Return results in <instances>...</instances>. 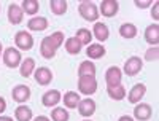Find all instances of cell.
<instances>
[{
    "mask_svg": "<svg viewBox=\"0 0 159 121\" xmlns=\"http://www.w3.org/2000/svg\"><path fill=\"white\" fill-rule=\"evenodd\" d=\"M151 116H153L151 105H148V104H135L134 119H137V121H148Z\"/></svg>",
    "mask_w": 159,
    "mask_h": 121,
    "instance_id": "13",
    "label": "cell"
},
{
    "mask_svg": "<svg viewBox=\"0 0 159 121\" xmlns=\"http://www.w3.org/2000/svg\"><path fill=\"white\" fill-rule=\"evenodd\" d=\"M134 3H135L137 8H147V7H150L153 2H151V0H147V2H140V0H135Z\"/></svg>",
    "mask_w": 159,
    "mask_h": 121,
    "instance_id": "33",
    "label": "cell"
},
{
    "mask_svg": "<svg viewBox=\"0 0 159 121\" xmlns=\"http://www.w3.org/2000/svg\"><path fill=\"white\" fill-rule=\"evenodd\" d=\"M67 8H69V3L65 2V0H51L49 2V10L52 11V15H56V16L65 15Z\"/></svg>",
    "mask_w": 159,
    "mask_h": 121,
    "instance_id": "24",
    "label": "cell"
},
{
    "mask_svg": "<svg viewBox=\"0 0 159 121\" xmlns=\"http://www.w3.org/2000/svg\"><path fill=\"white\" fill-rule=\"evenodd\" d=\"M34 121H51V119H49L48 116H43V115H42V116H37Z\"/></svg>",
    "mask_w": 159,
    "mask_h": 121,
    "instance_id": "36",
    "label": "cell"
},
{
    "mask_svg": "<svg viewBox=\"0 0 159 121\" xmlns=\"http://www.w3.org/2000/svg\"><path fill=\"white\" fill-rule=\"evenodd\" d=\"M21 8H22V11L25 13V15L34 16L35 13H38V10H40V2L38 0H22Z\"/></svg>",
    "mask_w": 159,
    "mask_h": 121,
    "instance_id": "28",
    "label": "cell"
},
{
    "mask_svg": "<svg viewBox=\"0 0 159 121\" xmlns=\"http://www.w3.org/2000/svg\"><path fill=\"white\" fill-rule=\"evenodd\" d=\"M78 77H96V65L94 62H91L89 59L88 61H83L78 67Z\"/></svg>",
    "mask_w": 159,
    "mask_h": 121,
    "instance_id": "25",
    "label": "cell"
},
{
    "mask_svg": "<svg viewBox=\"0 0 159 121\" xmlns=\"http://www.w3.org/2000/svg\"><path fill=\"white\" fill-rule=\"evenodd\" d=\"M75 38L80 42V45H91V40H92V34H91V30L89 29H84V27H81V29H78L76 30V35H75Z\"/></svg>",
    "mask_w": 159,
    "mask_h": 121,
    "instance_id": "29",
    "label": "cell"
},
{
    "mask_svg": "<svg viewBox=\"0 0 159 121\" xmlns=\"http://www.w3.org/2000/svg\"><path fill=\"white\" fill-rule=\"evenodd\" d=\"M118 32H119V35H121L123 38H127V40L135 38L137 34H139L135 24H132V22H124V24H121V26H119V30H118Z\"/></svg>",
    "mask_w": 159,
    "mask_h": 121,
    "instance_id": "20",
    "label": "cell"
},
{
    "mask_svg": "<svg viewBox=\"0 0 159 121\" xmlns=\"http://www.w3.org/2000/svg\"><path fill=\"white\" fill-rule=\"evenodd\" d=\"M78 13L84 21H89V22H97V19H99V8L94 2H89V0L80 2Z\"/></svg>",
    "mask_w": 159,
    "mask_h": 121,
    "instance_id": "2",
    "label": "cell"
},
{
    "mask_svg": "<svg viewBox=\"0 0 159 121\" xmlns=\"http://www.w3.org/2000/svg\"><path fill=\"white\" fill-rule=\"evenodd\" d=\"M61 45H64V32L57 30L42 40V43H40V54L45 59H52L56 56Z\"/></svg>",
    "mask_w": 159,
    "mask_h": 121,
    "instance_id": "1",
    "label": "cell"
},
{
    "mask_svg": "<svg viewBox=\"0 0 159 121\" xmlns=\"http://www.w3.org/2000/svg\"><path fill=\"white\" fill-rule=\"evenodd\" d=\"M84 121H89V119H84Z\"/></svg>",
    "mask_w": 159,
    "mask_h": 121,
    "instance_id": "39",
    "label": "cell"
},
{
    "mask_svg": "<svg viewBox=\"0 0 159 121\" xmlns=\"http://www.w3.org/2000/svg\"><path fill=\"white\" fill-rule=\"evenodd\" d=\"M107 94L110 96V99H113V100H123L126 97V88L123 85L107 86Z\"/></svg>",
    "mask_w": 159,
    "mask_h": 121,
    "instance_id": "26",
    "label": "cell"
},
{
    "mask_svg": "<svg viewBox=\"0 0 159 121\" xmlns=\"http://www.w3.org/2000/svg\"><path fill=\"white\" fill-rule=\"evenodd\" d=\"M27 27L32 32H42L48 29V19L43 16H34L32 19L27 21Z\"/></svg>",
    "mask_w": 159,
    "mask_h": 121,
    "instance_id": "17",
    "label": "cell"
},
{
    "mask_svg": "<svg viewBox=\"0 0 159 121\" xmlns=\"http://www.w3.org/2000/svg\"><path fill=\"white\" fill-rule=\"evenodd\" d=\"M3 56V45H2V42H0V58Z\"/></svg>",
    "mask_w": 159,
    "mask_h": 121,
    "instance_id": "38",
    "label": "cell"
},
{
    "mask_svg": "<svg viewBox=\"0 0 159 121\" xmlns=\"http://www.w3.org/2000/svg\"><path fill=\"white\" fill-rule=\"evenodd\" d=\"M64 107L65 109H76L80 100H81V97H80V94L75 92V91H67L64 94Z\"/></svg>",
    "mask_w": 159,
    "mask_h": 121,
    "instance_id": "21",
    "label": "cell"
},
{
    "mask_svg": "<svg viewBox=\"0 0 159 121\" xmlns=\"http://www.w3.org/2000/svg\"><path fill=\"white\" fill-rule=\"evenodd\" d=\"M78 91L83 96H92L97 91L96 77H78Z\"/></svg>",
    "mask_w": 159,
    "mask_h": 121,
    "instance_id": "3",
    "label": "cell"
},
{
    "mask_svg": "<svg viewBox=\"0 0 159 121\" xmlns=\"http://www.w3.org/2000/svg\"><path fill=\"white\" fill-rule=\"evenodd\" d=\"M0 121H13L11 116H0Z\"/></svg>",
    "mask_w": 159,
    "mask_h": 121,
    "instance_id": "37",
    "label": "cell"
},
{
    "mask_svg": "<svg viewBox=\"0 0 159 121\" xmlns=\"http://www.w3.org/2000/svg\"><path fill=\"white\" fill-rule=\"evenodd\" d=\"M69 110L64 107H56L51 110V119L52 121H69Z\"/></svg>",
    "mask_w": 159,
    "mask_h": 121,
    "instance_id": "30",
    "label": "cell"
},
{
    "mask_svg": "<svg viewBox=\"0 0 159 121\" xmlns=\"http://www.w3.org/2000/svg\"><path fill=\"white\" fill-rule=\"evenodd\" d=\"M15 118H16V121H32V118H34L32 109L21 104L19 107L15 109Z\"/></svg>",
    "mask_w": 159,
    "mask_h": 121,
    "instance_id": "23",
    "label": "cell"
},
{
    "mask_svg": "<svg viewBox=\"0 0 159 121\" xmlns=\"http://www.w3.org/2000/svg\"><path fill=\"white\" fill-rule=\"evenodd\" d=\"M145 94H147V86H145L143 83H137V85L132 86L130 91L127 92V100L135 105V104H139L143 99Z\"/></svg>",
    "mask_w": 159,
    "mask_h": 121,
    "instance_id": "11",
    "label": "cell"
},
{
    "mask_svg": "<svg viewBox=\"0 0 159 121\" xmlns=\"http://www.w3.org/2000/svg\"><path fill=\"white\" fill-rule=\"evenodd\" d=\"M64 46H65V51L69 53V54H72V56H75V54H80L81 53V45H80V42L75 38V37H70V38H67L65 40V43H64Z\"/></svg>",
    "mask_w": 159,
    "mask_h": 121,
    "instance_id": "27",
    "label": "cell"
},
{
    "mask_svg": "<svg viewBox=\"0 0 159 121\" xmlns=\"http://www.w3.org/2000/svg\"><path fill=\"white\" fill-rule=\"evenodd\" d=\"M145 42L151 46H156L159 43V26L154 22V24H150L147 29H145Z\"/></svg>",
    "mask_w": 159,
    "mask_h": 121,
    "instance_id": "16",
    "label": "cell"
},
{
    "mask_svg": "<svg viewBox=\"0 0 159 121\" xmlns=\"http://www.w3.org/2000/svg\"><path fill=\"white\" fill-rule=\"evenodd\" d=\"M118 11H119V3L116 0H103L99 8V15L102 13V16H105V18H113V16H116Z\"/></svg>",
    "mask_w": 159,
    "mask_h": 121,
    "instance_id": "10",
    "label": "cell"
},
{
    "mask_svg": "<svg viewBox=\"0 0 159 121\" xmlns=\"http://www.w3.org/2000/svg\"><path fill=\"white\" fill-rule=\"evenodd\" d=\"M34 72H35V59L25 58V59L21 62V65H19V73H21V77L29 78Z\"/></svg>",
    "mask_w": 159,
    "mask_h": 121,
    "instance_id": "22",
    "label": "cell"
},
{
    "mask_svg": "<svg viewBox=\"0 0 159 121\" xmlns=\"http://www.w3.org/2000/svg\"><path fill=\"white\" fill-rule=\"evenodd\" d=\"M78 113L81 115L83 118H91L92 115L96 113V102L92 100L91 97H86V99H81L78 104Z\"/></svg>",
    "mask_w": 159,
    "mask_h": 121,
    "instance_id": "8",
    "label": "cell"
},
{
    "mask_svg": "<svg viewBox=\"0 0 159 121\" xmlns=\"http://www.w3.org/2000/svg\"><path fill=\"white\" fill-rule=\"evenodd\" d=\"M142 67H143V61H142L139 56H132V58H129V59L124 62L123 72H124L127 77H135L137 73H140Z\"/></svg>",
    "mask_w": 159,
    "mask_h": 121,
    "instance_id": "6",
    "label": "cell"
},
{
    "mask_svg": "<svg viewBox=\"0 0 159 121\" xmlns=\"http://www.w3.org/2000/svg\"><path fill=\"white\" fill-rule=\"evenodd\" d=\"M5 110H7V100H5L2 96H0V115H2Z\"/></svg>",
    "mask_w": 159,
    "mask_h": 121,
    "instance_id": "34",
    "label": "cell"
},
{
    "mask_svg": "<svg viewBox=\"0 0 159 121\" xmlns=\"http://www.w3.org/2000/svg\"><path fill=\"white\" fill-rule=\"evenodd\" d=\"M11 97L15 102L18 104H24V102H27L30 99V88L29 86H25V85H18L13 88L11 91Z\"/></svg>",
    "mask_w": 159,
    "mask_h": 121,
    "instance_id": "7",
    "label": "cell"
},
{
    "mask_svg": "<svg viewBox=\"0 0 159 121\" xmlns=\"http://www.w3.org/2000/svg\"><path fill=\"white\" fill-rule=\"evenodd\" d=\"M2 59H3V64H5L7 67H10V69H16V67H19L21 62H22L21 51L16 49V48H13V46H10V48H7V49L3 51Z\"/></svg>",
    "mask_w": 159,
    "mask_h": 121,
    "instance_id": "4",
    "label": "cell"
},
{
    "mask_svg": "<svg viewBox=\"0 0 159 121\" xmlns=\"http://www.w3.org/2000/svg\"><path fill=\"white\" fill-rule=\"evenodd\" d=\"M15 45L21 51H30L34 48V37L25 30H19L15 34Z\"/></svg>",
    "mask_w": 159,
    "mask_h": 121,
    "instance_id": "5",
    "label": "cell"
},
{
    "mask_svg": "<svg viewBox=\"0 0 159 121\" xmlns=\"http://www.w3.org/2000/svg\"><path fill=\"white\" fill-rule=\"evenodd\" d=\"M92 32H94V37L99 40V42H107L108 37H110V32H108V26L103 24V22H94V29H92Z\"/></svg>",
    "mask_w": 159,
    "mask_h": 121,
    "instance_id": "18",
    "label": "cell"
},
{
    "mask_svg": "<svg viewBox=\"0 0 159 121\" xmlns=\"http://www.w3.org/2000/svg\"><path fill=\"white\" fill-rule=\"evenodd\" d=\"M34 77H35V81L38 85L46 86L52 80V72L48 69V67H38V69H35V72H34Z\"/></svg>",
    "mask_w": 159,
    "mask_h": 121,
    "instance_id": "14",
    "label": "cell"
},
{
    "mask_svg": "<svg viewBox=\"0 0 159 121\" xmlns=\"http://www.w3.org/2000/svg\"><path fill=\"white\" fill-rule=\"evenodd\" d=\"M105 53H107V49H105L103 45L100 43H94V45H89L88 49H86V56L89 59H102L105 56Z\"/></svg>",
    "mask_w": 159,
    "mask_h": 121,
    "instance_id": "19",
    "label": "cell"
},
{
    "mask_svg": "<svg viewBox=\"0 0 159 121\" xmlns=\"http://www.w3.org/2000/svg\"><path fill=\"white\" fill-rule=\"evenodd\" d=\"M62 100V96L57 89H51V91H46L43 96H42V104L46 109H51V107H56L59 102Z\"/></svg>",
    "mask_w": 159,
    "mask_h": 121,
    "instance_id": "12",
    "label": "cell"
},
{
    "mask_svg": "<svg viewBox=\"0 0 159 121\" xmlns=\"http://www.w3.org/2000/svg\"><path fill=\"white\" fill-rule=\"evenodd\" d=\"M157 56H159V48L157 46H151L150 49H147V53H145V59L147 61H157Z\"/></svg>",
    "mask_w": 159,
    "mask_h": 121,
    "instance_id": "31",
    "label": "cell"
},
{
    "mask_svg": "<svg viewBox=\"0 0 159 121\" xmlns=\"http://www.w3.org/2000/svg\"><path fill=\"white\" fill-rule=\"evenodd\" d=\"M121 78H123V70L116 65L108 67L107 72H105V81H107V86L121 85Z\"/></svg>",
    "mask_w": 159,
    "mask_h": 121,
    "instance_id": "9",
    "label": "cell"
},
{
    "mask_svg": "<svg viewBox=\"0 0 159 121\" xmlns=\"http://www.w3.org/2000/svg\"><path fill=\"white\" fill-rule=\"evenodd\" d=\"M24 19V11L21 8V5L18 3H11L8 7V21L13 24V26H16V24H21Z\"/></svg>",
    "mask_w": 159,
    "mask_h": 121,
    "instance_id": "15",
    "label": "cell"
},
{
    "mask_svg": "<svg viewBox=\"0 0 159 121\" xmlns=\"http://www.w3.org/2000/svg\"><path fill=\"white\" fill-rule=\"evenodd\" d=\"M118 121H135L132 116H129V115H123V116H119V119Z\"/></svg>",
    "mask_w": 159,
    "mask_h": 121,
    "instance_id": "35",
    "label": "cell"
},
{
    "mask_svg": "<svg viewBox=\"0 0 159 121\" xmlns=\"http://www.w3.org/2000/svg\"><path fill=\"white\" fill-rule=\"evenodd\" d=\"M151 16H153V19H154V21H157V19H159V3H157V2H154V5H153Z\"/></svg>",
    "mask_w": 159,
    "mask_h": 121,
    "instance_id": "32",
    "label": "cell"
}]
</instances>
